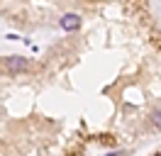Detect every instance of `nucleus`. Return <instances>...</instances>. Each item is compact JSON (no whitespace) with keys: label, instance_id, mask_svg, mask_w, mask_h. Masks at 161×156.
<instances>
[{"label":"nucleus","instance_id":"20e7f679","mask_svg":"<svg viewBox=\"0 0 161 156\" xmlns=\"http://www.w3.org/2000/svg\"><path fill=\"white\" fill-rule=\"evenodd\" d=\"M108 156H120V154H108Z\"/></svg>","mask_w":161,"mask_h":156},{"label":"nucleus","instance_id":"f03ea898","mask_svg":"<svg viewBox=\"0 0 161 156\" xmlns=\"http://www.w3.org/2000/svg\"><path fill=\"white\" fill-rule=\"evenodd\" d=\"M61 27L69 29V32H73V29L80 27V17L78 15H64V17H61Z\"/></svg>","mask_w":161,"mask_h":156},{"label":"nucleus","instance_id":"f257e3e1","mask_svg":"<svg viewBox=\"0 0 161 156\" xmlns=\"http://www.w3.org/2000/svg\"><path fill=\"white\" fill-rule=\"evenodd\" d=\"M5 68H8L10 73H20V71H25V68H27V58H22V56H10V58H5Z\"/></svg>","mask_w":161,"mask_h":156},{"label":"nucleus","instance_id":"7ed1b4c3","mask_svg":"<svg viewBox=\"0 0 161 156\" xmlns=\"http://www.w3.org/2000/svg\"><path fill=\"white\" fill-rule=\"evenodd\" d=\"M154 125L161 129V112H159V115H154Z\"/></svg>","mask_w":161,"mask_h":156}]
</instances>
